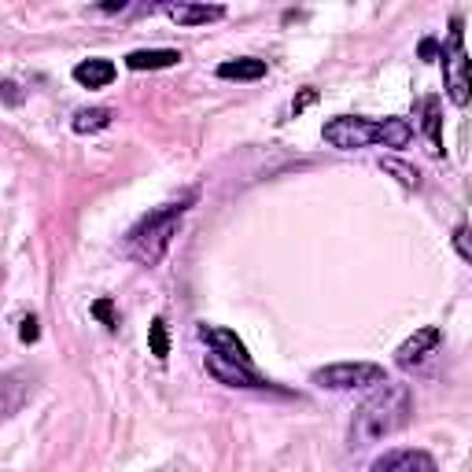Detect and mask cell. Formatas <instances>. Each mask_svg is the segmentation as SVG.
I'll return each instance as SVG.
<instances>
[{
    "instance_id": "obj_18",
    "label": "cell",
    "mask_w": 472,
    "mask_h": 472,
    "mask_svg": "<svg viewBox=\"0 0 472 472\" xmlns=\"http://www.w3.org/2000/svg\"><path fill=\"white\" fill-rule=\"evenodd\" d=\"M148 348H151V355L159 358V362L170 358V332H167V322H163V318H155V322L148 325Z\"/></svg>"
},
{
    "instance_id": "obj_19",
    "label": "cell",
    "mask_w": 472,
    "mask_h": 472,
    "mask_svg": "<svg viewBox=\"0 0 472 472\" xmlns=\"http://www.w3.org/2000/svg\"><path fill=\"white\" fill-rule=\"evenodd\" d=\"M92 313H97V318H100V325H107V329H115V325H118L111 299H97V303H92Z\"/></svg>"
},
{
    "instance_id": "obj_14",
    "label": "cell",
    "mask_w": 472,
    "mask_h": 472,
    "mask_svg": "<svg viewBox=\"0 0 472 472\" xmlns=\"http://www.w3.org/2000/svg\"><path fill=\"white\" fill-rule=\"evenodd\" d=\"M218 78H226V82H259V78H266V59H251V56L226 59L222 67H218Z\"/></svg>"
},
{
    "instance_id": "obj_23",
    "label": "cell",
    "mask_w": 472,
    "mask_h": 472,
    "mask_svg": "<svg viewBox=\"0 0 472 472\" xmlns=\"http://www.w3.org/2000/svg\"><path fill=\"white\" fill-rule=\"evenodd\" d=\"M0 97H4L8 104H19V100H22V92H19L15 82H4V85H0Z\"/></svg>"
},
{
    "instance_id": "obj_5",
    "label": "cell",
    "mask_w": 472,
    "mask_h": 472,
    "mask_svg": "<svg viewBox=\"0 0 472 472\" xmlns=\"http://www.w3.org/2000/svg\"><path fill=\"white\" fill-rule=\"evenodd\" d=\"M447 67V92L458 107L468 104V59H465V41H461V15L451 19V59H443Z\"/></svg>"
},
{
    "instance_id": "obj_1",
    "label": "cell",
    "mask_w": 472,
    "mask_h": 472,
    "mask_svg": "<svg viewBox=\"0 0 472 472\" xmlns=\"http://www.w3.org/2000/svg\"><path fill=\"white\" fill-rule=\"evenodd\" d=\"M414 414V395L406 384H381L358 410H355V425H351V447H373L381 439L395 435L399 428H406Z\"/></svg>"
},
{
    "instance_id": "obj_3",
    "label": "cell",
    "mask_w": 472,
    "mask_h": 472,
    "mask_svg": "<svg viewBox=\"0 0 472 472\" xmlns=\"http://www.w3.org/2000/svg\"><path fill=\"white\" fill-rule=\"evenodd\" d=\"M313 384L329 391H355V388H381L388 384L384 365L373 362H336L325 369H313Z\"/></svg>"
},
{
    "instance_id": "obj_22",
    "label": "cell",
    "mask_w": 472,
    "mask_h": 472,
    "mask_svg": "<svg viewBox=\"0 0 472 472\" xmlns=\"http://www.w3.org/2000/svg\"><path fill=\"white\" fill-rule=\"evenodd\" d=\"M454 247H458V255L468 262L472 259V251H468V229L465 226H458V233H454Z\"/></svg>"
},
{
    "instance_id": "obj_20",
    "label": "cell",
    "mask_w": 472,
    "mask_h": 472,
    "mask_svg": "<svg viewBox=\"0 0 472 472\" xmlns=\"http://www.w3.org/2000/svg\"><path fill=\"white\" fill-rule=\"evenodd\" d=\"M388 170H391V174H399V181H402L406 188H417V185H421V177H417V170H410V167H399V163H388Z\"/></svg>"
},
{
    "instance_id": "obj_2",
    "label": "cell",
    "mask_w": 472,
    "mask_h": 472,
    "mask_svg": "<svg viewBox=\"0 0 472 472\" xmlns=\"http://www.w3.org/2000/svg\"><path fill=\"white\" fill-rule=\"evenodd\" d=\"M193 203H196V193H185L181 200H170L163 207L148 210L141 222L125 233V255H130L133 262H141V266H159L163 255L170 251V240L177 236L181 218L188 214Z\"/></svg>"
},
{
    "instance_id": "obj_9",
    "label": "cell",
    "mask_w": 472,
    "mask_h": 472,
    "mask_svg": "<svg viewBox=\"0 0 472 472\" xmlns=\"http://www.w3.org/2000/svg\"><path fill=\"white\" fill-rule=\"evenodd\" d=\"M373 472H439L428 451H388L373 461Z\"/></svg>"
},
{
    "instance_id": "obj_21",
    "label": "cell",
    "mask_w": 472,
    "mask_h": 472,
    "mask_svg": "<svg viewBox=\"0 0 472 472\" xmlns=\"http://www.w3.org/2000/svg\"><path fill=\"white\" fill-rule=\"evenodd\" d=\"M38 336H41L38 318H22V325H19V339H22V343H38Z\"/></svg>"
},
{
    "instance_id": "obj_13",
    "label": "cell",
    "mask_w": 472,
    "mask_h": 472,
    "mask_svg": "<svg viewBox=\"0 0 472 472\" xmlns=\"http://www.w3.org/2000/svg\"><path fill=\"white\" fill-rule=\"evenodd\" d=\"M115 63L111 59H82L74 67V82L85 89H107L115 82Z\"/></svg>"
},
{
    "instance_id": "obj_4",
    "label": "cell",
    "mask_w": 472,
    "mask_h": 472,
    "mask_svg": "<svg viewBox=\"0 0 472 472\" xmlns=\"http://www.w3.org/2000/svg\"><path fill=\"white\" fill-rule=\"evenodd\" d=\"M322 137H325V144H332L339 151L369 148V144H381V122H369V118H358V115H339V118L325 122Z\"/></svg>"
},
{
    "instance_id": "obj_11",
    "label": "cell",
    "mask_w": 472,
    "mask_h": 472,
    "mask_svg": "<svg viewBox=\"0 0 472 472\" xmlns=\"http://www.w3.org/2000/svg\"><path fill=\"white\" fill-rule=\"evenodd\" d=\"M177 63H181L177 48H137L125 56L130 71H167V67H177Z\"/></svg>"
},
{
    "instance_id": "obj_25",
    "label": "cell",
    "mask_w": 472,
    "mask_h": 472,
    "mask_svg": "<svg viewBox=\"0 0 472 472\" xmlns=\"http://www.w3.org/2000/svg\"><path fill=\"white\" fill-rule=\"evenodd\" d=\"M435 52H439V45H435L432 38H425V41H421V59H432Z\"/></svg>"
},
{
    "instance_id": "obj_10",
    "label": "cell",
    "mask_w": 472,
    "mask_h": 472,
    "mask_svg": "<svg viewBox=\"0 0 472 472\" xmlns=\"http://www.w3.org/2000/svg\"><path fill=\"white\" fill-rule=\"evenodd\" d=\"M207 369H210V376H218V381L229 384V388H266V381L255 369H244V365L226 362L218 355H207Z\"/></svg>"
},
{
    "instance_id": "obj_24",
    "label": "cell",
    "mask_w": 472,
    "mask_h": 472,
    "mask_svg": "<svg viewBox=\"0 0 472 472\" xmlns=\"http://www.w3.org/2000/svg\"><path fill=\"white\" fill-rule=\"evenodd\" d=\"M313 100H318V92H313V89H306L299 100H292V115H299V111H303V107H310Z\"/></svg>"
},
{
    "instance_id": "obj_6",
    "label": "cell",
    "mask_w": 472,
    "mask_h": 472,
    "mask_svg": "<svg viewBox=\"0 0 472 472\" xmlns=\"http://www.w3.org/2000/svg\"><path fill=\"white\" fill-rule=\"evenodd\" d=\"M439 343H443V332H439L435 325L417 329V332L395 351V365H399V369H414V365H421V362L439 348Z\"/></svg>"
},
{
    "instance_id": "obj_7",
    "label": "cell",
    "mask_w": 472,
    "mask_h": 472,
    "mask_svg": "<svg viewBox=\"0 0 472 472\" xmlns=\"http://www.w3.org/2000/svg\"><path fill=\"white\" fill-rule=\"evenodd\" d=\"M200 336L210 343V355L226 358V362H236V365H244V369H255V365H251L247 348H244V339H240L236 332H229V329H214V325H200Z\"/></svg>"
},
{
    "instance_id": "obj_12",
    "label": "cell",
    "mask_w": 472,
    "mask_h": 472,
    "mask_svg": "<svg viewBox=\"0 0 472 472\" xmlns=\"http://www.w3.org/2000/svg\"><path fill=\"white\" fill-rule=\"evenodd\" d=\"M177 26H203V22H218L226 19L222 4H167L163 8Z\"/></svg>"
},
{
    "instance_id": "obj_8",
    "label": "cell",
    "mask_w": 472,
    "mask_h": 472,
    "mask_svg": "<svg viewBox=\"0 0 472 472\" xmlns=\"http://www.w3.org/2000/svg\"><path fill=\"white\" fill-rule=\"evenodd\" d=\"M30 402V373L15 369L0 376V421H12L22 414V406Z\"/></svg>"
},
{
    "instance_id": "obj_17",
    "label": "cell",
    "mask_w": 472,
    "mask_h": 472,
    "mask_svg": "<svg viewBox=\"0 0 472 472\" xmlns=\"http://www.w3.org/2000/svg\"><path fill=\"white\" fill-rule=\"evenodd\" d=\"M425 133L432 141V151L443 155V115H439V97L425 100Z\"/></svg>"
},
{
    "instance_id": "obj_15",
    "label": "cell",
    "mask_w": 472,
    "mask_h": 472,
    "mask_svg": "<svg viewBox=\"0 0 472 472\" xmlns=\"http://www.w3.org/2000/svg\"><path fill=\"white\" fill-rule=\"evenodd\" d=\"M111 122H115L111 107H82L71 125H74V133H100V130H107Z\"/></svg>"
},
{
    "instance_id": "obj_16",
    "label": "cell",
    "mask_w": 472,
    "mask_h": 472,
    "mask_svg": "<svg viewBox=\"0 0 472 472\" xmlns=\"http://www.w3.org/2000/svg\"><path fill=\"white\" fill-rule=\"evenodd\" d=\"M414 125L406 118H381V144L384 148H410Z\"/></svg>"
}]
</instances>
